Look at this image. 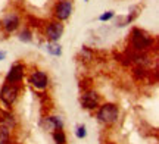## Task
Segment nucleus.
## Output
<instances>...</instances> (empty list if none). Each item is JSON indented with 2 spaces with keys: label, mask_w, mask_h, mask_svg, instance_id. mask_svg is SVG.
Wrapping results in <instances>:
<instances>
[{
  "label": "nucleus",
  "mask_w": 159,
  "mask_h": 144,
  "mask_svg": "<svg viewBox=\"0 0 159 144\" xmlns=\"http://www.w3.org/2000/svg\"><path fill=\"white\" fill-rule=\"evenodd\" d=\"M47 50H49V53H50V55H53V56H61V53H62L61 46H59V44H55L53 41H52L50 44L47 46Z\"/></svg>",
  "instance_id": "4468645a"
},
{
  "label": "nucleus",
  "mask_w": 159,
  "mask_h": 144,
  "mask_svg": "<svg viewBox=\"0 0 159 144\" xmlns=\"http://www.w3.org/2000/svg\"><path fill=\"white\" fill-rule=\"evenodd\" d=\"M63 34V25L59 21H53L47 25V28H46V35H47V38L53 43H56Z\"/></svg>",
  "instance_id": "423d86ee"
},
{
  "label": "nucleus",
  "mask_w": 159,
  "mask_h": 144,
  "mask_svg": "<svg viewBox=\"0 0 159 144\" xmlns=\"http://www.w3.org/2000/svg\"><path fill=\"white\" fill-rule=\"evenodd\" d=\"M72 13V3L71 0H61L56 6H55V16L57 21H65L68 19Z\"/></svg>",
  "instance_id": "20e7f679"
},
{
  "label": "nucleus",
  "mask_w": 159,
  "mask_h": 144,
  "mask_svg": "<svg viewBox=\"0 0 159 144\" xmlns=\"http://www.w3.org/2000/svg\"><path fill=\"white\" fill-rule=\"evenodd\" d=\"M85 2H89V0H85Z\"/></svg>",
  "instance_id": "6ab92c4d"
},
{
  "label": "nucleus",
  "mask_w": 159,
  "mask_h": 144,
  "mask_svg": "<svg viewBox=\"0 0 159 144\" xmlns=\"http://www.w3.org/2000/svg\"><path fill=\"white\" fill-rule=\"evenodd\" d=\"M131 43H133L134 49H137V50H146V49L152 46L153 40L146 33H143L140 29H134L133 31V37H131Z\"/></svg>",
  "instance_id": "f03ea898"
},
{
  "label": "nucleus",
  "mask_w": 159,
  "mask_h": 144,
  "mask_svg": "<svg viewBox=\"0 0 159 144\" xmlns=\"http://www.w3.org/2000/svg\"><path fill=\"white\" fill-rule=\"evenodd\" d=\"M18 93H19V88H18L15 84H9V82H6L5 85L2 87V91H0V100H2L6 106H12V104L16 102Z\"/></svg>",
  "instance_id": "7ed1b4c3"
},
{
  "label": "nucleus",
  "mask_w": 159,
  "mask_h": 144,
  "mask_svg": "<svg viewBox=\"0 0 159 144\" xmlns=\"http://www.w3.org/2000/svg\"><path fill=\"white\" fill-rule=\"evenodd\" d=\"M81 104H83V107H85V109H96L97 104H99V96L94 91L85 93V94H83V97H81Z\"/></svg>",
  "instance_id": "6e6552de"
},
{
  "label": "nucleus",
  "mask_w": 159,
  "mask_h": 144,
  "mask_svg": "<svg viewBox=\"0 0 159 144\" xmlns=\"http://www.w3.org/2000/svg\"><path fill=\"white\" fill-rule=\"evenodd\" d=\"M6 56V52H0V60H3Z\"/></svg>",
  "instance_id": "a211bd4d"
},
{
  "label": "nucleus",
  "mask_w": 159,
  "mask_h": 144,
  "mask_svg": "<svg viewBox=\"0 0 159 144\" xmlns=\"http://www.w3.org/2000/svg\"><path fill=\"white\" fill-rule=\"evenodd\" d=\"M44 124H46V128H52V129H62L63 127V122L57 116H49L44 121Z\"/></svg>",
  "instance_id": "9d476101"
},
{
  "label": "nucleus",
  "mask_w": 159,
  "mask_h": 144,
  "mask_svg": "<svg viewBox=\"0 0 159 144\" xmlns=\"http://www.w3.org/2000/svg\"><path fill=\"white\" fill-rule=\"evenodd\" d=\"M28 81L33 87L39 88V90H44L46 87H47V84H49V76L43 71H35V72H33V74L30 75Z\"/></svg>",
  "instance_id": "39448f33"
},
{
  "label": "nucleus",
  "mask_w": 159,
  "mask_h": 144,
  "mask_svg": "<svg viewBox=\"0 0 159 144\" xmlns=\"http://www.w3.org/2000/svg\"><path fill=\"white\" fill-rule=\"evenodd\" d=\"M53 140H55V143L56 144H65L66 143V137H65V134L61 131V129H56L55 134H53Z\"/></svg>",
  "instance_id": "ddd939ff"
},
{
  "label": "nucleus",
  "mask_w": 159,
  "mask_h": 144,
  "mask_svg": "<svg viewBox=\"0 0 159 144\" xmlns=\"http://www.w3.org/2000/svg\"><path fill=\"white\" fill-rule=\"evenodd\" d=\"M19 18L15 13H9L7 16L3 19V28H5L6 33H13L15 29H18L19 27Z\"/></svg>",
  "instance_id": "1a4fd4ad"
},
{
  "label": "nucleus",
  "mask_w": 159,
  "mask_h": 144,
  "mask_svg": "<svg viewBox=\"0 0 159 144\" xmlns=\"http://www.w3.org/2000/svg\"><path fill=\"white\" fill-rule=\"evenodd\" d=\"M24 69H25L24 65H21V63L13 65L11 68V71H9L7 76H6V82H9V84H16V82H19L24 76Z\"/></svg>",
  "instance_id": "0eeeda50"
},
{
  "label": "nucleus",
  "mask_w": 159,
  "mask_h": 144,
  "mask_svg": "<svg viewBox=\"0 0 159 144\" xmlns=\"http://www.w3.org/2000/svg\"><path fill=\"white\" fill-rule=\"evenodd\" d=\"M19 38H21L22 41H31V34H30V31H24V33H21Z\"/></svg>",
  "instance_id": "f3484780"
},
{
  "label": "nucleus",
  "mask_w": 159,
  "mask_h": 144,
  "mask_svg": "<svg viewBox=\"0 0 159 144\" xmlns=\"http://www.w3.org/2000/svg\"><path fill=\"white\" fill-rule=\"evenodd\" d=\"M2 125H3V127H7L9 129L13 128V125H15L13 116L9 115V113H5V115H3V119H2Z\"/></svg>",
  "instance_id": "f8f14e48"
},
{
  "label": "nucleus",
  "mask_w": 159,
  "mask_h": 144,
  "mask_svg": "<svg viewBox=\"0 0 159 144\" xmlns=\"http://www.w3.org/2000/svg\"><path fill=\"white\" fill-rule=\"evenodd\" d=\"M9 137H11V129L0 125V144H6L9 141Z\"/></svg>",
  "instance_id": "9b49d317"
},
{
  "label": "nucleus",
  "mask_w": 159,
  "mask_h": 144,
  "mask_svg": "<svg viewBox=\"0 0 159 144\" xmlns=\"http://www.w3.org/2000/svg\"><path fill=\"white\" fill-rule=\"evenodd\" d=\"M85 134H87V131H85L84 125H81V127L77 128V137H78V138H84Z\"/></svg>",
  "instance_id": "2eb2a0df"
},
{
  "label": "nucleus",
  "mask_w": 159,
  "mask_h": 144,
  "mask_svg": "<svg viewBox=\"0 0 159 144\" xmlns=\"http://www.w3.org/2000/svg\"><path fill=\"white\" fill-rule=\"evenodd\" d=\"M118 115H119L118 107H116L115 104H112V103L103 104L102 107L99 109V112H97V118H99V121L102 122V124H106V125H111V124L116 122Z\"/></svg>",
  "instance_id": "f257e3e1"
},
{
  "label": "nucleus",
  "mask_w": 159,
  "mask_h": 144,
  "mask_svg": "<svg viewBox=\"0 0 159 144\" xmlns=\"http://www.w3.org/2000/svg\"><path fill=\"white\" fill-rule=\"evenodd\" d=\"M112 16H114V12H106V13H103V15L99 16V21H109Z\"/></svg>",
  "instance_id": "dca6fc26"
}]
</instances>
